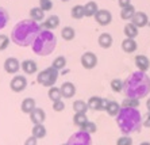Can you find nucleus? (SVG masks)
Here are the masks:
<instances>
[{"mask_svg": "<svg viewBox=\"0 0 150 145\" xmlns=\"http://www.w3.org/2000/svg\"><path fill=\"white\" fill-rule=\"evenodd\" d=\"M123 33H125L126 38H134L135 39L137 37H138V34H139V28L137 27L135 25H133L131 22H129V23H126L125 27H123Z\"/></svg>", "mask_w": 150, "mask_h": 145, "instance_id": "18", "label": "nucleus"}, {"mask_svg": "<svg viewBox=\"0 0 150 145\" xmlns=\"http://www.w3.org/2000/svg\"><path fill=\"white\" fill-rule=\"evenodd\" d=\"M81 130L87 131V133H89V134H93V133H96V130H98V126H96V124L95 122H91V121H88L87 124L84 125L83 127H80Z\"/></svg>", "mask_w": 150, "mask_h": 145, "instance_id": "36", "label": "nucleus"}, {"mask_svg": "<svg viewBox=\"0 0 150 145\" xmlns=\"http://www.w3.org/2000/svg\"><path fill=\"white\" fill-rule=\"evenodd\" d=\"M35 107H37V103H35L34 98H26V99H23L21 103V110L25 114H30Z\"/></svg>", "mask_w": 150, "mask_h": 145, "instance_id": "19", "label": "nucleus"}, {"mask_svg": "<svg viewBox=\"0 0 150 145\" xmlns=\"http://www.w3.org/2000/svg\"><path fill=\"white\" fill-rule=\"evenodd\" d=\"M61 145H67V144H61Z\"/></svg>", "mask_w": 150, "mask_h": 145, "instance_id": "49", "label": "nucleus"}, {"mask_svg": "<svg viewBox=\"0 0 150 145\" xmlns=\"http://www.w3.org/2000/svg\"><path fill=\"white\" fill-rule=\"evenodd\" d=\"M80 63L83 65V68H85V69H93L98 65V56L93 52H85L81 56Z\"/></svg>", "mask_w": 150, "mask_h": 145, "instance_id": "8", "label": "nucleus"}, {"mask_svg": "<svg viewBox=\"0 0 150 145\" xmlns=\"http://www.w3.org/2000/svg\"><path fill=\"white\" fill-rule=\"evenodd\" d=\"M67 145H92V137L89 133L84 130H79L69 137Z\"/></svg>", "mask_w": 150, "mask_h": 145, "instance_id": "6", "label": "nucleus"}, {"mask_svg": "<svg viewBox=\"0 0 150 145\" xmlns=\"http://www.w3.org/2000/svg\"><path fill=\"white\" fill-rule=\"evenodd\" d=\"M88 122V117L85 113H74L73 117V124L79 127H83L84 125Z\"/></svg>", "mask_w": 150, "mask_h": 145, "instance_id": "30", "label": "nucleus"}, {"mask_svg": "<svg viewBox=\"0 0 150 145\" xmlns=\"http://www.w3.org/2000/svg\"><path fill=\"white\" fill-rule=\"evenodd\" d=\"M53 110H54V111H57V113H61V111H64V110H65V103L62 102V99L53 102Z\"/></svg>", "mask_w": 150, "mask_h": 145, "instance_id": "40", "label": "nucleus"}, {"mask_svg": "<svg viewBox=\"0 0 150 145\" xmlns=\"http://www.w3.org/2000/svg\"><path fill=\"white\" fill-rule=\"evenodd\" d=\"M147 26H149V27H150V21H149V23H147Z\"/></svg>", "mask_w": 150, "mask_h": 145, "instance_id": "48", "label": "nucleus"}, {"mask_svg": "<svg viewBox=\"0 0 150 145\" xmlns=\"http://www.w3.org/2000/svg\"><path fill=\"white\" fill-rule=\"evenodd\" d=\"M47 96L52 102H56V100L62 99V94H61V88L59 87H49V91H47Z\"/></svg>", "mask_w": 150, "mask_h": 145, "instance_id": "25", "label": "nucleus"}, {"mask_svg": "<svg viewBox=\"0 0 150 145\" xmlns=\"http://www.w3.org/2000/svg\"><path fill=\"white\" fill-rule=\"evenodd\" d=\"M39 7L45 11H50L53 8V1L52 0H39Z\"/></svg>", "mask_w": 150, "mask_h": 145, "instance_id": "39", "label": "nucleus"}, {"mask_svg": "<svg viewBox=\"0 0 150 145\" xmlns=\"http://www.w3.org/2000/svg\"><path fill=\"white\" fill-rule=\"evenodd\" d=\"M123 92L127 98L143 99L150 94V77L146 72L138 71L130 73L123 82Z\"/></svg>", "mask_w": 150, "mask_h": 145, "instance_id": "1", "label": "nucleus"}, {"mask_svg": "<svg viewBox=\"0 0 150 145\" xmlns=\"http://www.w3.org/2000/svg\"><path fill=\"white\" fill-rule=\"evenodd\" d=\"M116 145H133V138L127 134H123L116 140Z\"/></svg>", "mask_w": 150, "mask_h": 145, "instance_id": "37", "label": "nucleus"}, {"mask_svg": "<svg viewBox=\"0 0 150 145\" xmlns=\"http://www.w3.org/2000/svg\"><path fill=\"white\" fill-rule=\"evenodd\" d=\"M52 67L56 68L57 71H62V69H65V67H67V58H65L64 56L56 57V58L53 60Z\"/></svg>", "mask_w": 150, "mask_h": 145, "instance_id": "32", "label": "nucleus"}, {"mask_svg": "<svg viewBox=\"0 0 150 145\" xmlns=\"http://www.w3.org/2000/svg\"><path fill=\"white\" fill-rule=\"evenodd\" d=\"M30 18L35 22H39V21H43L45 18V11L42 10L41 7H34L30 10Z\"/></svg>", "mask_w": 150, "mask_h": 145, "instance_id": "26", "label": "nucleus"}, {"mask_svg": "<svg viewBox=\"0 0 150 145\" xmlns=\"http://www.w3.org/2000/svg\"><path fill=\"white\" fill-rule=\"evenodd\" d=\"M131 23L135 25L138 28H142L145 26H147L149 23V18H147V15L143 12V11H137L135 14H134L133 19H131Z\"/></svg>", "mask_w": 150, "mask_h": 145, "instance_id": "12", "label": "nucleus"}, {"mask_svg": "<svg viewBox=\"0 0 150 145\" xmlns=\"http://www.w3.org/2000/svg\"><path fill=\"white\" fill-rule=\"evenodd\" d=\"M116 125L123 134L130 136L131 133L139 131L142 127V114L134 107H122L116 115Z\"/></svg>", "mask_w": 150, "mask_h": 145, "instance_id": "3", "label": "nucleus"}, {"mask_svg": "<svg viewBox=\"0 0 150 145\" xmlns=\"http://www.w3.org/2000/svg\"><path fill=\"white\" fill-rule=\"evenodd\" d=\"M122 107H134V109H138L139 107V99L137 98H127L122 102Z\"/></svg>", "mask_w": 150, "mask_h": 145, "instance_id": "34", "label": "nucleus"}, {"mask_svg": "<svg viewBox=\"0 0 150 145\" xmlns=\"http://www.w3.org/2000/svg\"><path fill=\"white\" fill-rule=\"evenodd\" d=\"M31 134L34 136L35 138H43L46 136V127L43 126V124H38V125H34V127H33V131Z\"/></svg>", "mask_w": 150, "mask_h": 145, "instance_id": "31", "label": "nucleus"}, {"mask_svg": "<svg viewBox=\"0 0 150 145\" xmlns=\"http://www.w3.org/2000/svg\"><path fill=\"white\" fill-rule=\"evenodd\" d=\"M30 115V121H31L34 125H38V124H43L46 119V113L45 110L41 109V107H35L31 113L28 114Z\"/></svg>", "mask_w": 150, "mask_h": 145, "instance_id": "11", "label": "nucleus"}, {"mask_svg": "<svg viewBox=\"0 0 150 145\" xmlns=\"http://www.w3.org/2000/svg\"><path fill=\"white\" fill-rule=\"evenodd\" d=\"M37 142H38V138H35L34 136H30V137L27 138L25 141V145H37Z\"/></svg>", "mask_w": 150, "mask_h": 145, "instance_id": "42", "label": "nucleus"}, {"mask_svg": "<svg viewBox=\"0 0 150 145\" xmlns=\"http://www.w3.org/2000/svg\"><path fill=\"white\" fill-rule=\"evenodd\" d=\"M120 104H119L118 102H115V100H110L108 104H107V109H105V111H107V114L108 115H111V117H116L119 114V111H120Z\"/></svg>", "mask_w": 150, "mask_h": 145, "instance_id": "23", "label": "nucleus"}, {"mask_svg": "<svg viewBox=\"0 0 150 145\" xmlns=\"http://www.w3.org/2000/svg\"><path fill=\"white\" fill-rule=\"evenodd\" d=\"M110 85H111V90L114 92H122L123 91V80H120V79H112Z\"/></svg>", "mask_w": 150, "mask_h": 145, "instance_id": "35", "label": "nucleus"}, {"mask_svg": "<svg viewBox=\"0 0 150 145\" xmlns=\"http://www.w3.org/2000/svg\"><path fill=\"white\" fill-rule=\"evenodd\" d=\"M57 48V37L52 30L41 28L37 38L31 45V49L37 56H49Z\"/></svg>", "mask_w": 150, "mask_h": 145, "instance_id": "4", "label": "nucleus"}, {"mask_svg": "<svg viewBox=\"0 0 150 145\" xmlns=\"http://www.w3.org/2000/svg\"><path fill=\"white\" fill-rule=\"evenodd\" d=\"M3 68L8 75H16L21 69V61L18 60L16 57H8L4 61Z\"/></svg>", "mask_w": 150, "mask_h": 145, "instance_id": "9", "label": "nucleus"}, {"mask_svg": "<svg viewBox=\"0 0 150 145\" xmlns=\"http://www.w3.org/2000/svg\"><path fill=\"white\" fill-rule=\"evenodd\" d=\"M95 21L98 22V25L100 26H108L112 22V14L108 10H98V12L95 14Z\"/></svg>", "mask_w": 150, "mask_h": 145, "instance_id": "10", "label": "nucleus"}, {"mask_svg": "<svg viewBox=\"0 0 150 145\" xmlns=\"http://www.w3.org/2000/svg\"><path fill=\"white\" fill-rule=\"evenodd\" d=\"M39 31H41V26L38 25V22L33 21L31 18L23 19L14 26L11 31V41L16 46L27 48L33 45Z\"/></svg>", "mask_w": 150, "mask_h": 145, "instance_id": "2", "label": "nucleus"}, {"mask_svg": "<svg viewBox=\"0 0 150 145\" xmlns=\"http://www.w3.org/2000/svg\"><path fill=\"white\" fill-rule=\"evenodd\" d=\"M87 103H88V107L91 110L101 111V98L100 96H91Z\"/></svg>", "mask_w": 150, "mask_h": 145, "instance_id": "27", "label": "nucleus"}, {"mask_svg": "<svg viewBox=\"0 0 150 145\" xmlns=\"http://www.w3.org/2000/svg\"><path fill=\"white\" fill-rule=\"evenodd\" d=\"M146 109H147V111L150 113V98L146 100Z\"/></svg>", "mask_w": 150, "mask_h": 145, "instance_id": "45", "label": "nucleus"}, {"mask_svg": "<svg viewBox=\"0 0 150 145\" xmlns=\"http://www.w3.org/2000/svg\"><path fill=\"white\" fill-rule=\"evenodd\" d=\"M139 145H150V142H147V141H145V142H141Z\"/></svg>", "mask_w": 150, "mask_h": 145, "instance_id": "46", "label": "nucleus"}, {"mask_svg": "<svg viewBox=\"0 0 150 145\" xmlns=\"http://www.w3.org/2000/svg\"><path fill=\"white\" fill-rule=\"evenodd\" d=\"M58 72L59 71H57L56 68L53 67L46 68V69L41 71L37 75V83L41 84L42 87H53L57 83V80H58V76H59Z\"/></svg>", "mask_w": 150, "mask_h": 145, "instance_id": "5", "label": "nucleus"}, {"mask_svg": "<svg viewBox=\"0 0 150 145\" xmlns=\"http://www.w3.org/2000/svg\"><path fill=\"white\" fill-rule=\"evenodd\" d=\"M142 125L145 127H150V113L149 111L142 117Z\"/></svg>", "mask_w": 150, "mask_h": 145, "instance_id": "41", "label": "nucleus"}, {"mask_svg": "<svg viewBox=\"0 0 150 145\" xmlns=\"http://www.w3.org/2000/svg\"><path fill=\"white\" fill-rule=\"evenodd\" d=\"M59 26V18L57 15H50L49 18L43 22V28H47V30H54Z\"/></svg>", "mask_w": 150, "mask_h": 145, "instance_id": "20", "label": "nucleus"}, {"mask_svg": "<svg viewBox=\"0 0 150 145\" xmlns=\"http://www.w3.org/2000/svg\"><path fill=\"white\" fill-rule=\"evenodd\" d=\"M26 87H27V79L23 75H15L14 77L11 79L10 88L12 92H16V94L23 92L26 90Z\"/></svg>", "mask_w": 150, "mask_h": 145, "instance_id": "7", "label": "nucleus"}, {"mask_svg": "<svg viewBox=\"0 0 150 145\" xmlns=\"http://www.w3.org/2000/svg\"><path fill=\"white\" fill-rule=\"evenodd\" d=\"M61 37H62V39H65V41H72V39H74V37H76V31H74L73 27L65 26V27L61 30Z\"/></svg>", "mask_w": 150, "mask_h": 145, "instance_id": "28", "label": "nucleus"}, {"mask_svg": "<svg viewBox=\"0 0 150 145\" xmlns=\"http://www.w3.org/2000/svg\"><path fill=\"white\" fill-rule=\"evenodd\" d=\"M61 1H65V3H67V1H69V0H61Z\"/></svg>", "mask_w": 150, "mask_h": 145, "instance_id": "47", "label": "nucleus"}, {"mask_svg": "<svg viewBox=\"0 0 150 145\" xmlns=\"http://www.w3.org/2000/svg\"><path fill=\"white\" fill-rule=\"evenodd\" d=\"M138 49V43L134 38H125L122 41V50L125 53H134Z\"/></svg>", "mask_w": 150, "mask_h": 145, "instance_id": "17", "label": "nucleus"}, {"mask_svg": "<svg viewBox=\"0 0 150 145\" xmlns=\"http://www.w3.org/2000/svg\"><path fill=\"white\" fill-rule=\"evenodd\" d=\"M88 110H89V107H88L87 102H84V100H81V99L74 100L73 102V111L74 113H85L87 114Z\"/></svg>", "mask_w": 150, "mask_h": 145, "instance_id": "29", "label": "nucleus"}, {"mask_svg": "<svg viewBox=\"0 0 150 145\" xmlns=\"http://www.w3.org/2000/svg\"><path fill=\"white\" fill-rule=\"evenodd\" d=\"M61 94H62V98L65 99H70V98H73L76 95V85L73 83L70 82H65L61 84Z\"/></svg>", "mask_w": 150, "mask_h": 145, "instance_id": "13", "label": "nucleus"}, {"mask_svg": "<svg viewBox=\"0 0 150 145\" xmlns=\"http://www.w3.org/2000/svg\"><path fill=\"white\" fill-rule=\"evenodd\" d=\"M112 42H114V39L110 33H101L98 38V43L101 49H110L112 46Z\"/></svg>", "mask_w": 150, "mask_h": 145, "instance_id": "16", "label": "nucleus"}, {"mask_svg": "<svg viewBox=\"0 0 150 145\" xmlns=\"http://www.w3.org/2000/svg\"><path fill=\"white\" fill-rule=\"evenodd\" d=\"M21 68H22V71L25 72L26 75H34V73L38 72V64L35 63L34 60H30V58L22 61Z\"/></svg>", "mask_w": 150, "mask_h": 145, "instance_id": "14", "label": "nucleus"}, {"mask_svg": "<svg viewBox=\"0 0 150 145\" xmlns=\"http://www.w3.org/2000/svg\"><path fill=\"white\" fill-rule=\"evenodd\" d=\"M118 4L120 6V7H127V6H130L131 4V0H118Z\"/></svg>", "mask_w": 150, "mask_h": 145, "instance_id": "43", "label": "nucleus"}, {"mask_svg": "<svg viewBox=\"0 0 150 145\" xmlns=\"http://www.w3.org/2000/svg\"><path fill=\"white\" fill-rule=\"evenodd\" d=\"M70 16L73 19H83L85 16V12H84V6L81 4H77V6H73L72 10H70Z\"/></svg>", "mask_w": 150, "mask_h": 145, "instance_id": "24", "label": "nucleus"}, {"mask_svg": "<svg viewBox=\"0 0 150 145\" xmlns=\"http://www.w3.org/2000/svg\"><path fill=\"white\" fill-rule=\"evenodd\" d=\"M99 7H98V3L96 1H88L85 6H84V12H85V16L87 18H92L95 16V14L98 12Z\"/></svg>", "mask_w": 150, "mask_h": 145, "instance_id": "21", "label": "nucleus"}, {"mask_svg": "<svg viewBox=\"0 0 150 145\" xmlns=\"http://www.w3.org/2000/svg\"><path fill=\"white\" fill-rule=\"evenodd\" d=\"M137 11L135 8H134V6H127V7H123L122 10H120V18L123 19V21H131L134 16V14H135Z\"/></svg>", "mask_w": 150, "mask_h": 145, "instance_id": "22", "label": "nucleus"}, {"mask_svg": "<svg viewBox=\"0 0 150 145\" xmlns=\"http://www.w3.org/2000/svg\"><path fill=\"white\" fill-rule=\"evenodd\" d=\"M10 45V37L6 34H0V50H6Z\"/></svg>", "mask_w": 150, "mask_h": 145, "instance_id": "38", "label": "nucleus"}, {"mask_svg": "<svg viewBox=\"0 0 150 145\" xmlns=\"http://www.w3.org/2000/svg\"><path fill=\"white\" fill-rule=\"evenodd\" d=\"M108 102H110L108 99H105V98H101V110H104V111H105V109H107V104H108Z\"/></svg>", "mask_w": 150, "mask_h": 145, "instance_id": "44", "label": "nucleus"}, {"mask_svg": "<svg viewBox=\"0 0 150 145\" xmlns=\"http://www.w3.org/2000/svg\"><path fill=\"white\" fill-rule=\"evenodd\" d=\"M135 67L138 71H142V72H147V69L150 68V60L147 58L146 56L143 54H138L135 56Z\"/></svg>", "mask_w": 150, "mask_h": 145, "instance_id": "15", "label": "nucleus"}, {"mask_svg": "<svg viewBox=\"0 0 150 145\" xmlns=\"http://www.w3.org/2000/svg\"><path fill=\"white\" fill-rule=\"evenodd\" d=\"M8 21H10V15H8L7 10H4L3 7H0V30H3L7 26Z\"/></svg>", "mask_w": 150, "mask_h": 145, "instance_id": "33", "label": "nucleus"}]
</instances>
